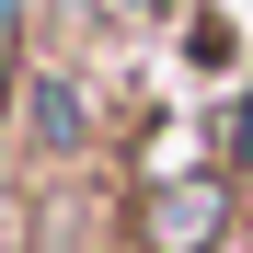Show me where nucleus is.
<instances>
[{
	"label": "nucleus",
	"instance_id": "obj_4",
	"mask_svg": "<svg viewBox=\"0 0 253 253\" xmlns=\"http://www.w3.org/2000/svg\"><path fill=\"white\" fill-rule=\"evenodd\" d=\"M184 58H196V69H230V58H242V35H230L219 12H196V23H184Z\"/></svg>",
	"mask_w": 253,
	"mask_h": 253
},
{
	"label": "nucleus",
	"instance_id": "obj_3",
	"mask_svg": "<svg viewBox=\"0 0 253 253\" xmlns=\"http://www.w3.org/2000/svg\"><path fill=\"white\" fill-rule=\"evenodd\" d=\"M219 173H230V184H253V92H230V104H219Z\"/></svg>",
	"mask_w": 253,
	"mask_h": 253
},
{
	"label": "nucleus",
	"instance_id": "obj_1",
	"mask_svg": "<svg viewBox=\"0 0 253 253\" xmlns=\"http://www.w3.org/2000/svg\"><path fill=\"white\" fill-rule=\"evenodd\" d=\"M242 230V184L219 161H196V173H150L138 207H126V242L138 253H230Z\"/></svg>",
	"mask_w": 253,
	"mask_h": 253
},
{
	"label": "nucleus",
	"instance_id": "obj_2",
	"mask_svg": "<svg viewBox=\"0 0 253 253\" xmlns=\"http://www.w3.org/2000/svg\"><path fill=\"white\" fill-rule=\"evenodd\" d=\"M23 138H35V161H81L92 150V92L69 69H23Z\"/></svg>",
	"mask_w": 253,
	"mask_h": 253
},
{
	"label": "nucleus",
	"instance_id": "obj_5",
	"mask_svg": "<svg viewBox=\"0 0 253 253\" xmlns=\"http://www.w3.org/2000/svg\"><path fill=\"white\" fill-rule=\"evenodd\" d=\"M126 12H161V0H126Z\"/></svg>",
	"mask_w": 253,
	"mask_h": 253
}]
</instances>
